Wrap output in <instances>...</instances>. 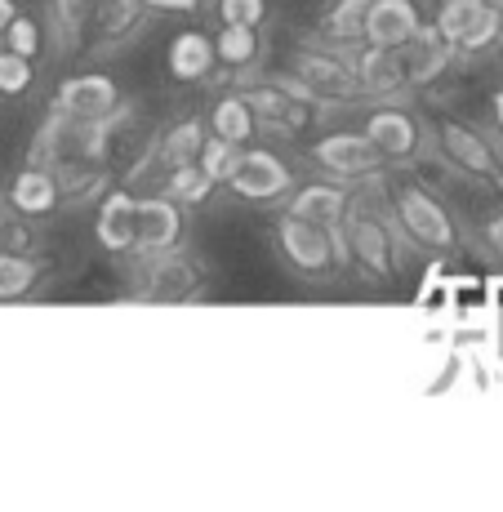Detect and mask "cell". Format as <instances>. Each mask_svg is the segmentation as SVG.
<instances>
[{
  "label": "cell",
  "mask_w": 503,
  "mask_h": 512,
  "mask_svg": "<svg viewBox=\"0 0 503 512\" xmlns=\"http://www.w3.org/2000/svg\"><path fill=\"white\" fill-rule=\"evenodd\" d=\"M54 14H58V27H63L67 36H81L85 18H90V0H54Z\"/></svg>",
  "instance_id": "cell-31"
},
{
  "label": "cell",
  "mask_w": 503,
  "mask_h": 512,
  "mask_svg": "<svg viewBox=\"0 0 503 512\" xmlns=\"http://www.w3.org/2000/svg\"><path fill=\"white\" fill-rule=\"evenodd\" d=\"M241 152H245L241 143H228V139H219V134H210V139L201 143V152H196V165H201V174L210 183H228L232 170L241 165Z\"/></svg>",
  "instance_id": "cell-22"
},
{
  "label": "cell",
  "mask_w": 503,
  "mask_h": 512,
  "mask_svg": "<svg viewBox=\"0 0 503 512\" xmlns=\"http://www.w3.org/2000/svg\"><path fill=\"white\" fill-rule=\"evenodd\" d=\"M401 54H406V76H410V85H432L441 72L450 67V49L446 41H441V32L437 27H419V32L410 36L406 45H401Z\"/></svg>",
  "instance_id": "cell-16"
},
{
  "label": "cell",
  "mask_w": 503,
  "mask_h": 512,
  "mask_svg": "<svg viewBox=\"0 0 503 512\" xmlns=\"http://www.w3.org/2000/svg\"><path fill=\"white\" fill-rule=\"evenodd\" d=\"M366 9H370V0H334V9L325 14V32H330L334 41H361V32H366Z\"/></svg>",
  "instance_id": "cell-26"
},
{
  "label": "cell",
  "mask_w": 503,
  "mask_h": 512,
  "mask_svg": "<svg viewBox=\"0 0 503 512\" xmlns=\"http://www.w3.org/2000/svg\"><path fill=\"white\" fill-rule=\"evenodd\" d=\"M27 85H32V58L14 54V49H0V94L18 98L27 94Z\"/></svg>",
  "instance_id": "cell-28"
},
{
  "label": "cell",
  "mask_w": 503,
  "mask_h": 512,
  "mask_svg": "<svg viewBox=\"0 0 503 512\" xmlns=\"http://www.w3.org/2000/svg\"><path fill=\"white\" fill-rule=\"evenodd\" d=\"M5 49H14V54H23V58L41 54V27H36V18L14 14V23L5 27Z\"/></svg>",
  "instance_id": "cell-29"
},
{
  "label": "cell",
  "mask_w": 503,
  "mask_h": 512,
  "mask_svg": "<svg viewBox=\"0 0 503 512\" xmlns=\"http://www.w3.org/2000/svg\"><path fill=\"white\" fill-rule=\"evenodd\" d=\"M486 236H490V245H495V250L503 254V214H499V219H495V223H490V228H486Z\"/></svg>",
  "instance_id": "cell-34"
},
{
  "label": "cell",
  "mask_w": 503,
  "mask_h": 512,
  "mask_svg": "<svg viewBox=\"0 0 503 512\" xmlns=\"http://www.w3.org/2000/svg\"><path fill=\"white\" fill-rule=\"evenodd\" d=\"M58 201H63V187H58V179L49 170H41V165L14 174V183H9V205H14L18 214H27V219H45V214H54Z\"/></svg>",
  "instance_id": "cell-14"
},
{
  "label": "cell",
  "mask_w": 503,
  "mask_h": 512,
  "mask_svg": "<svg viewBox=\"0 0 503 512\" xmlns=\"http://www.w3.org/2000/svg\"><path fill=\"white\" fill-rule=\"evenodd\" d=\"M499 54H503V41H499Z\"/></svg>",
  "instance_id": "cell-36"
},
{
  "label": "cell",
  "mask_w": 503,
  "mask_h": 512,
  "mask_svg": "<svg viewBox=\"0 0 503 512\" xmlns=\"http://www.w3.org/2000/svg\"><path fill=\"white\" fill-rule=\"evenodd\" d=\"M299 85L312 98H352L361 90L357 72L343 67L334 54H299Z\"/></svg>",
  "instance_id": "cell-12"
},
{
  "label": "cell",
  "mask_w": 503,
  "mask_h": 512,
  "mask_svg": "<svg viewBox=\"0 0 503 512\" xmlns=\"http://www.w3.org/2000/svg\"><path fill=\"white\" fill-rule=\"evenodd\" d=\"M357 85L366 94H397L410 85L406 76V54L392 45H370L357 63Z\"/></svg>",
  "instance_id": "cell-13"
},
{
  "label": "cell",
  "mask_w": 503,
  "mask_h": 512,
  "mask_svg": "<svg viewBox=\"0 0 503 512\" xmlns=\"http://www.w3.org/2000/svg\"><path fill=\"white\" fill-rule=\"evenodd\" d=\"M214 192V183L201 174V165H179V170H170V179H165V196H170L174 205H183V210H192V205H201L205 196Z\"/></svg>",
  "instance_id": "cell-25"
},
{
  "label": "cell",
  "mask_w": 503,
  "mask_h": 512,
  "mask_svg": "<svg viewBox=\"0 0 503 512\" xmlns=\"http://www.w3.org/2000/svg\"><path fill=\"white\" fill-rule=\"evenodd\" d=\"M201 143H205L201 125H196V121H183V125H174V130L161 139V147H156V156H161L165 170H179V165H192V161H196Z\"/></svg>",
  "instance_id": "cell-23"
},
{
  "label": "cell",
  "mask_w": 503,
  "mask_h": 512,
  "mask_svg": "<svg viewBox=\"0 0 503 512\" xmlns=\"http://www.w3.org/2000/svg\"><path fill=\"white\" fill-rule=\"evenodd\" d=\"M36 281H41V263L27 254L0 250V299H23Z\"/></svg>",
  "instance_id": "cell-24"
},
{
  "label": "cell",
  "mask_w": 503,
  "mask_h": 512,
  "mask_svg": "<svg viewBox=\"0 0 503 512\" xmlns=\"http://www.w3.org/2000/svg\"><path fill=\"white\" fill-rule=\"evenodd\" d=\"M219 18L236 27H259L268 18V0H219Z\"/></svg>",
  "instance_id": "cell-30"
},
{
  "label": "cell",
  "mask_w": 503,
  "mask_h": 512,
  "mask_svg": "<svg viewBox=\"0 0 503 512\" xmlns=\"http://www.w3.org/2000/svg\"><path fill=\"white\" fill-rule=\"evenodd\" d=\"M147 290H152L156 299H183V294L192 290V281H187V263L183 259H161L152 268V281H147Z\"/></svg>",
  "instance_id": "cell-27"
},
{
  "label": "cell",
  "mask_w": 503,
  "mask_h": 512,
  "mask_svg": "<svg viewBox=\"0 0 503 512\" xmlns=\"http://www.w3.org/2000/svg\"><path fill=\"white\" fill-rule=\"evenodd\" d=\"M312 161L339 179H366L383 165V152L366 134H325L321 143H312Z\"/></svg>",
  "instance_id": "cell-4"
},
{
  "label": "cell",
  "mask_w": 503,
  "mask_h": 512,
  "mask_svg": "<svg viewBox=\"0 0 503 512\" xmlns=\"http://www.w3.org/2000/svg\"><path fill=\"white\" fill-rule=\"evenodd\" d=\"M276 245H281L285 263L308 272V277H325V272L339 263V245H334L330 228L299 219V214H285V219L276 223Z\"/></svg>",
  "instance_id": "cell-1"
},
{
  "label": "cell",
  "mask_w": 503,
  "mask_h": 512,
  "mask_svg": "<svg viewBox=\"0 0 503 512\" xmlns=\"http://www.w3.org/2000/svg\"><path fill=\"white\" fill-rule=\"evenodd\" d=\"M499 23H503V9L486 5V0H446L437 14V32L441 41L459 54H477L486 49L490 41L499 36Z\"/></svg>",
  "instance_id": "cell-2"
},
{
  "label": "cell",
  "mask_w": 503,
  "mask_h": 512,
  "mask_svg": "<svg viewBox=\"0 0 503 512\" xmlns=\"http://www.w3.org/2000/svg\"><path fill=\"white\" fill-rule=\"evenodd\" d=\"M14 14H18V5H14V0H0V36H5V27L14 23Z\"/></svg>",
  "instance_id": "cell-33"
},
{
  "label": "cell",
  "mask_w": 503,
  "mask_h": 512,
  "mask_svg": "<svg viewBox=\"0 0 503 512\" xmlns=\"http://www.w3.org/2000/svg\"><path fill=\"white\" fill-rule=\"evenodd\" d=\"M419 5L414 0H370V9H366V41L370 45H392V49H401L410 41L414 32H419Z\"/></svg>",
  "instance_id": "cell-10"
},
{
  "label": "cell",
  "mask_w": 503,
  "mask_h": 512,
  "mask_svg": "<svg viewBox=\"0 0 503 512\" xmlns=\"http://www.w3.org/2000/svg\"><path fill=\"white\" fill-rule=\"evenodd\" d=\"M210 130L219 134V139L245 147L254 139V130H259V116H254L250 98H219L214 112H210Z\"/></svg>",
  "instance_id": "cell-19"
},
{
  "label": "cell",
  "mask_w": 503,
  "mask_h": 512,
  "mask_svg": "<svg viewBox=\"0 0 503 512\" xmlns=\"http://www.w3.org/2000/svg\"><path fill=\"white\" fill-rule=\"evenodd\" d=\"M121 107V90H116L112 76H72L58 90V112L76 116V121H103Z\"/></svg>",
  "instance_id": "cell-7"
},
{
  "label": "cell",
  "mask_w": 503,
  "mask_h": 512,
  "mask_svg": "<svg viewBox=\"0 0 503 512\" xmlns=\"http://www.w3.org/2000/svg\"><path fill=\"white\" fill-rule=\"evenodd\" d=\"M138 5H147V9H165V14H192L201 0H138Z\"/></svg>",
  "instance_id": "cell-32"
},
{
  "label": "cell",
  "mask_w": 503,
  "mask_h": 512,
  "mask_svg": "<svg viewBox=\"0 0 503 512\" xmlns=\"http://www.w3.org/2000/svg\"><path fill=\"white\" fill-rule=\"evenodd\" d=\"M228 187L241 201H254V205L276 201V196L290 187V165L272 152H241V165L232 170Z\"/></svg>",
  "instance_id": "cell-5"
},
{
  "label": "cell",
  "mask_w": 503,
  "mask_h": 512,
  "mask_svg": "<svg viewBox=\"0 0 503 512\" xmlns=\"http://www.w3.org/2000/svg\"><path fill=\"white\" fill-rule=\"evenodd\" d=\"M366 139L383 152V161H406L419 152V121L401 107H374L366 116Z\"/></svg>",
  "instance_id": "cell-8"
},
{
  "label": "cell",
  "mask_w": 503,
  "mask_h": 512,
  "mask_svg": "<svg viewBox=\"0 0 503 512\" xmlns=\"http://www.w3.org/2000/svg\"><path fill=\"white\" fill-rule=\"evenodd\" d=\"M290 214H299V219H308V223H321V228H339L343 214H348V192L334 183H308L294 192Z\"/></svg>",
  "instance_id": "cell-17"
},
{
  "label": "cell",
  "mask_w": 503,
  "mask_h": 512,
  "mask_svg": "<svg viewBox=\"0 0 503 512\" xmlns=\"http://www.w3.org/2000/svg\"><path fill=\"white\" fill-rule=\"evenodd\" d=\"M392 210H397V223L414 245H423V250H450L455 245V223H450L446 205L432 201L423 187H401Z\"/></svg>",
  "instance_id": "cell-3"
},
{
  "label": "cell",
  "mask_w": 503,
  "mask_h": 512,
  "mask_svg": "<svg viewBox=\"0 0 503 512\" xmlns=\"http://www.w3.org/2000/svg\"><path fill=\"white\" fill-rule=\"evenodd\" d=\"M183 236V214L170 196H143L134 219V250L143 254H170Z\"/></svg>",
  "instance_id": "cell-6"
},
{
  "label": "cell",
  "mask_w": 503,
  "mask_h": 512,
  "mask_svg": "<svg viewBox=\"0 0 503 512\" xmlns=\"http://www.w3.org/2000/svg\"><path fill=\"white\" fill-rule=\"evenodd\" d=\"M98 41H116L138 23V0H90V18Z\"/></svg>",
  "instance_id": "cell-20"
},
{
  "label": "cell",
  "mask_w": 503,
  "mask_h": 512,
  "mask_svg": "<svg viewBox=\"0 0 503 512\" xmlns=\"http://www.w3.org/2000/svg\"><path fill=\"white\" fill-rule=\"evenodd\" d=\"M348 250H352V263H357L366 277H374V281L392 277V236L379 219L357 210V219L348 223Z\"/></svg>",
  "instance_id": "cell-9"
},
{
  "label": "cell",
  "mask_w": 503,
  "mask_h": 512,
  "mask_svg": "<svg viewBox=\"0 0 503 512\" xmlns=\"http://www.w3.org/2000/svg\"><path fill=\"white\" fill-rule=\"evenodd\" d=\"M490 107H495V121H499V130H503V90L495 94V103H490Z\"/></svg>",
  "instance_id": "cell-35"
},
{
  "label": "cell",
  "mask_w": 503,
  "mask_h": 512,
  "mask_svg": "<svg viewBox=\"0 0 503 512\" xmlns=\"http://www.w3.org/2000/svg\"><path fill=\"white\" fill-rule=\"evenodd\" d=\"M165 63H170L174 81H205V76L214 72V41H210V36H201V32L174 36Z\"/></svg>",
  "instance_id": "cell-18"
},
{
  "label": "cell",
  "mask_w": 503,
  "mask_h": 512,
  "mask_svg": "<svg viewBox=\"0 0 503 512\" xmlns=\"http://www.w3.org/2000/svg\"><path fill=\"white\" fill-rule=\"evenodd\" d=\"M254 58H259V27H236V23H223L219 41H214V63L250 67Z\"/></svg>",
  "instance_id": "cell-21"
},
{
  "label": "cell",
  "mask_w": 503,
  "mask_h": 512,
  "mask_svg": "<svg viewBox=\"0 0 503 512\" xmlns=\"http://www.w3.org/2000/svg\"><path fill=\"white\" fill-rule=\"evenodd\" d=\"M441 156H446L455 170L477 174V179H490V174L499 170V161H495V152H490V143L481 139L477 130L459 125V121H446V125H441Z\"/></svg>",
  "instance_id": "cell-11"
},
{
  "label": "cell",
  "mask_w": 503,
  "mask_h": 512,
  "mask_svg": "<svg viewBox=\"0 0 503 512\" xmlns=\"http://www.w3.org/2000/svg\"><path fill=\"white\" fill-rule=\"evenodd\" d=\"M134 219H138V201L130 192H112L103 205H98V223L94 236L107 254H125L134 250Z\"/></svg>",
  "instance_id": "cell-15"
}]
</instances>
